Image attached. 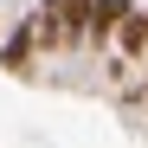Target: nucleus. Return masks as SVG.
Instances as JSON below:
<instances>
[{
  "instance_id": "f257e3e1",
  "label": "nucleus",
  "mask_w": 148,
  "mask_h": 148,
  "mask_svg": "<svg viewBox=\"0 0 148 148\" xmlns=\"http://www.w3.org/2000/svg\"><path fill=\"white\" fill-rule=\"evenodd\" d=\"M32 52H39V26L32 19H13V32L0 39V71H26Z\"/></svg>"
},
{
  "instance_id": "f03ea898",
  "label": "nucleus",
  "mask_w": 148,
  "mask_h": 148,
  "mask_svg": "<svg viewBox=\"0 0 148 148\" xmlns=\"http://www.w3.org/2000/svg\"><path fill=\"white\" fill-rule=\"evenodd\" d=\"M135 13V0H97L90 7V32H84V45H110L116 39V26Z\"/></svg>"
},
{
  "instance_id": "7ed1b4c3",
  "label": "nucleus",
  "mask_w": 148,
  "mask_h": 148,
  "mask_svg": "<svg viewBox=\"0 0 148 148\" xmlns=\"http://www.w3.org/2000/svg\"><path fill=\"white\" fill-rule=\"evenodd\" d=\"M45 7L58 13V26H64V45H84V32H90V7H97V0H45Z\"/></svg>"
},
{
  "instance_id": "20e7f679",
  "label": "nucleus",
  "mask_w": 148,
  "mask_h": 148,
  "mask_svg": "<svg viewBox=\"0 0 148 148\" xmlns=\"http://www.w3.org/2000/svg\"><path fill=\"white\" fill-rule=\"evenodd\" d=\"M116 45H122L129 58H148V7H135V13L116 26Z\"/></svg>"
},
{
  "instance_id": "39448f33",
  "label": "nucleus",
  "mask_w": 148,
  "mask_h": 148,
  "mask_svg": "<svg viewBox=\"0 0 148 148\" xmlns=\"http://www.w3.org/2000/svg\"><path fill=\"white\" fill-rule=\"evenodd\" d=\"M142 90H148V64H142Z\"/></svg>"
}]
</instances>
